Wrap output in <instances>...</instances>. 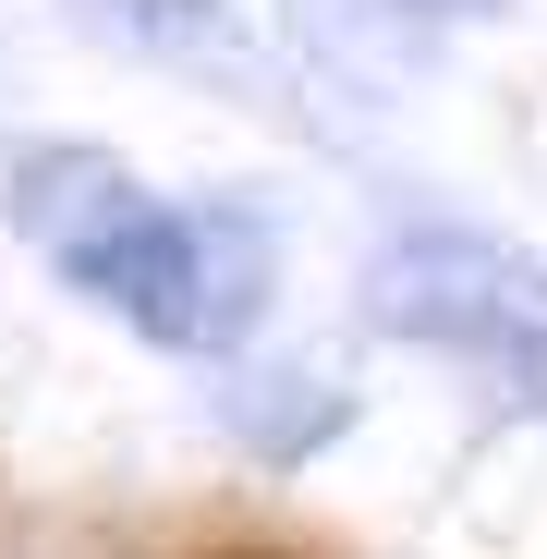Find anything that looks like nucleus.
<instances>
[{
  "label": "nucleus",
  "instance_id": "obj_1",
  "mask_svg": "<svg viewBox=\"0 0 547 559\" xmlns=\"http://www.w3.org/2000/svg\"><path fill=\"white\" fill-rule=\"evenodd\" d=\"M0 219H13L61 293H85L110 329L146 353H231L255 341L267 293H281V219L243 195H158L110 146L37 134L0 170Z\"/></svg>",
  "mask_w": 547,
  "mask_h": 559
},
{
  "label": "nucleus",
  "instance_id": "obj_2",
  "mask_svg": "<svg viewBox=\"0 0 547 559\" xmlns=\"http://www.w3.org/2000/svg\"><path fill=\"white\" fill-rule=\"evenodd\" d=\"M547 317V255L499 243L487 219H390V243L365 255V329L378 341H414V353H511L523 329Z\"/></svg>",
  "mask_w": 547,
  "mask_h": 559
},
{
  "label": "nucleus",
  "instance_id": "obj_3",
  "mask_svg": "<svg viewBox=\"0 0 547 559\" xmlns=\"http://www.w3.org/2000/svg\"><path fill=\"white\" fill-rule=\"evenodd\" d=\"M487 13H511V0H281V49L305 61L317 98L390 122L426 98L450 25H487Z\"/></svg>",
  "mask_w": 547,
  "mask_h": 559
},
{
  "label": "nucleus",
  "instance_id": "obj_4",
  "mask_svg": "<svg viewBox=\"0 0 547 559\" xmlns=\"http://www.w3.org/2000/svg\"><path fill=\"white\" fill-rule=\"evenodd\" d=\"M61 13L110 61L195 73V85H219V98H281V85H267V49L243 37V0H61Z\"/></svg>",
  "mask_w": 547,
  "mask_h": 559
},
{
  "label": "nucleus",
  "instance_id": "obj_5",
  "mask_svg": "<svg viewBox=\"0 0 547 559\" xmlns=\"http://www.w3.org/2000/svg\"><path fill=\"white\" fill-rule=\"evenodd\" d=\"M219 426L255 450V462H317L341 426H353V378H329V365H243V378L219 390Z\"/></svg>",
  "mask_w": 547,
  "mask_h": 559
},
{
  "label": "nucleus",
  "instance_id": "obj_6",
  "mask_svg": "<svg viewBox=\"0 0 547 559\" xmlns=\"http://www.w3.org/2000/svg\"><path fill=\"white\" fill-rule=\"evenodd\" d=\"M487 378H499V426H523V414H547V317L511 341V353H487Z\"/></svg>",
  "mask_w": 547,
  "mask_h": 559
}]
</instances>
